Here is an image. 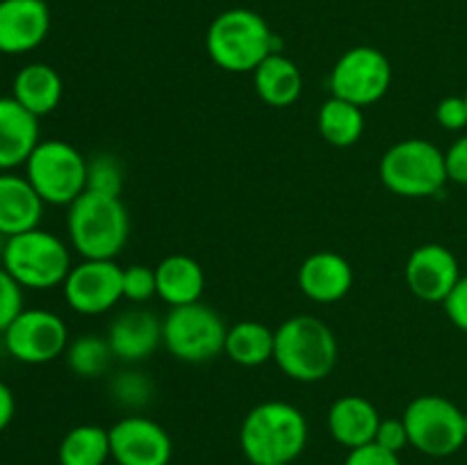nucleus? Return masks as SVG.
Wrapping results in <instances>:
<instances>
[{
    "label": "nucleus",
    "instance_id": "obj_1",
    "mask_svg": "<svg viewBox=\"0 0 467 465\" xmlns=\"http://www.w3.org/2000/svg\"><path fill=\"white\" fill-rule=\"evenodd\" d=\"M240 445L254 465H290L308 445L306 415L287 401H263L246 413Z\"/></svg>",
    "mask_w": 467,
    "mask_h": 465
},
{
    "label": "nucleus",
    "instance_id": "obj_2",
    "mask_svg": "<svg viewBox=\"0 0 467 465\" xmlns=\"http://www.w3.org/2000/svg\"><path fill=\"white\" fill-rule=\"evenodd\" d=\"M67 231L82 258L114 260L130 235V217L121 196L87 190L68 205Z\"/></svg>",
    "mask_w": 467,
    "mask_h": 465
},
{
    "label": "nucleus",
    "instance_id": "obj_3",
    "mask_svg": "<svg viewBox=\"0 0 467 465\" xmlns=\"http://www.w3.org/2000/svg\"><path fill=\"white\" fill-rule=\"evenodd\" d=\"M274 333V363L287 378L317 383L333 372L337 363V340L319 317L295 315Z\"/></svg>",
    "mask_w": 467,
    "mask_h": 465
},
{
    "label": "nucleus",
    "instance_id": "obj_4",
    "mask_svg": "<svg viewBox=\"0 0 467 465\" xmlns=\"http://www.w3.org/2000/svg\"><path fill=\"white\" fill-rule=\"evenodd\" d=\"M274 32L254 9L235 7L219 14L208 27L205 48L210 59L228 73H254L274 48Z\"/></svg>",
    "mask_w": 467,
    "mask_h": 465
},
{
    "label": "nucleus",
    "instance_id": "obj_5",
    "mask_svg": "<svg viewBox=\"0 0 467 465\" xmlns=\"http://www.w3.org/2000/svg\"><path fill=\"white\" fill-rule=\"evenodd\" d=\"M3 267L27 290H50L67 281L71 251L57 235L41 228L5 240Z\"/></svg>",
    "mask_w": 467,
    "mask_h": 465
},
{
    "label": "nucleus",
    "instance_id": "obj_6",
    "mask_svg": "<svg viewBox=\"0 0 467 465\" xmlns=\"http://www.w3.org/2000/svg\"><path fill=\"white\" fill-rule=\"evenodd\" d=\"M379 176L392 194L406 199L438 194L450 181L445 153L427 140H404L390 146L379 164Z\"/></svg>",
    "mask_w": 467,
    "mask_h": 465
},
{
    "label": "nucleus",
    "instance_id": "obj_7",
    "mask_svg": "<svg viewBox=\"0 0 467 465\" xmlns=\"http://www.w3.org/2000/svg\"><path fill=\"white\" fill-rule=\"evenodd\" d=\"M228 326L222 315L210 305H173L162 319V345L173 358L182 363H210L223 354Z\"/></svg>",
    "mask_w": 467,
    "mask_h": 465
},
{
    "label": "nucleus",
    "instance_id": "obj_8",
    "mask_svg": "<svg viewBox=\"0 0 467 465\" xmlns=\"http://www.w3.org/2000/svg\"><path fill=\"white\" fill-rule=\"evenodd\" d=\"M26 178L44 203L71 205L87 191V158L64 140H41L26 162Z\"/></svg>",
    "mask_w": 467,
    "mask_h": 465
},
{
    "label": "nucleus",
    "instance_id": "obj_9",
    "mask_svg": "<svg viewBox=\"0 0 467 465\" xmlns=\"http://www.w3.org/2000/svg\"><path fill=\"white\" fill-rule=\"evenodd\" d=\"M467 413L451 399L441 395L415 397L406 406L404 419L409 429L410 447L422 451L424 456L445 459L456 454L467 442Z\"/></svg>",
    "mask_w": 467,
    "mask_h": 465
},
{
    "label": "nucleus",
    "instance_id": "obj_10",
    "mask_svg": "<svg viewBox=\"0 0 467 465\" xmlns=\"http://www.w3.org/2000/svg\"><path fill=\"white\" fill-rule=\"evenodd\" d=\"M392 82V67L381 50L372 46L349 48L333 67L328 87L331 96L368 108L388 94Z\"/></svg>",
    "mask_w": 467,
    "mask_h": 465
},
{
    "label": "nucleus",
    "instance_id": "obj_11",
    "mask_svg": "<svg viewBox=\"0 0 467 465\" xmlns=\"http://www.w3.org/2000/svg\"><path fill=\"white\" fill-rule=\"evenodd\" d=\"M3 337L9 356L26 365H44L59 358L71 342L64 319L44 308H23Z\"/></svg>",
    "mask_w": 467,
    "mask_h": 465
},
{
    "label": "nucleus",
    "instance_id": "obj_12",
    "mask_svg": "<svg viewBox=\"0 0 467 465\" xmlns=\"http://www.w3.org/2000/svg\"><path fill=\"white\" fill-rule=\"evenodd\" d=\"M64 299L80 315H103L123 299V267L114 260L85 258L62 283Z\"/></svg>",
    "mask_w": 467,
    "mask_h": 465
},
{
    "label": "nucleus",
    "instance_id": "obj_13",
    "mask_svg": "<svg viewBox=\"0 0 467 465\" xmlns=\"http://www.w3.org/2000/svg\"><path fill=\"white\" fill-rule=\"evenodd\" d=\"M109 451L117 465H169L173 445L162 424L128 415L109 427Z\"/></svg>",
    "mask_w": 467,
    "mask_h": 465
},
{
    "label": "nucleus",
    "instance_id": "obj_14",
    "mask_svg": "<svg viewBox=\"0 0 467 465\" xmlns=\"http://www.w3.org/2000/svg\"><path fill=\"white\" fill-rule=\"evenodd\" d=\"M461 276L463 274L454 251L436 242L413 249L406 260V285L427 304H442Z\"/></svg>",
    "mask_w": 467,
    "mask_h": 465
},
{
    "label": "nucleus",
    "instance_id": "obj_15",
    "mask_svg": "<svg viewBox=\"0 0 467 465\" xmlns=\"http://www.w3.org/2000/svg\"><path fill=\"white\" fill-rule=\"evenodd\" d=\"M50 9L44 0H0V53L23 55L44 44Z\"/></svg>",
    "mask_w": 467,
    "mask_h": 465
},
{
    "label": "nucleus",
    "instance_id": "obj_16",
    "mask_svg": "<svg viewBox=\"0 0 467 465\" xmlns=\"http://www.w3.org/2000/svg\"><path fill=\"white\" fill-rule=\"evenodd\" d=\"M299 290L317 304H336L354 285V269L345 255L336 251H315L301 263Z\"/></svg>",
    "mask_w": 467,
    "mask_h": 465
},
{
    "label": "nucleus",
    "instance_id": "obj_17",
    "mask_svg": "<svg viewBox=\"0 0 467 465\" xmlns=\"http://www.w3.org/2000/svg\"><path fill=\"white\" fill-rule=\"evenodd\" d=\"M39 141V117L14 96H0V171L26 167Z\"/></svg>",
    "mask_w": 467,
    "mask_h": 465
},
{
    "label": "nucleus",
    "instance_id": "obj_18",
    "mask_svg": "<svg viewBox=\"0 0 467 465\" xmlns=\"http://www.w3.org/2000/svg\"><path fill=\"white\" fill-rule=\"evenodd\" d=\"M114 358L137 363L162 345V319L150 310H126L112 322L108 333Z\"/></svg>",
    "mask_w": 467,
    "mask_h": 465
},
{
    "label": "nucleus",
    "instance_id": "obj_19",
    "mask_svg": "<svg viewBox=\"0 0 467 465\" xmlns=\"http://www.w3.org/2000/svg\"><path fill=\"white\" fill-rule=\"evenodd\" d=\"M44 205L26 176L0 171V235L5 240L39 228Z\"/></svg>",
    "mask_w": 467,
    "mask_h": 465
},
{
    "label": "nucleus",
    "instance_id": "obj_20",
    "mask_svg": "<svg viewBox=\"0 0 467 465\" xmlns=\"http://www.w3.org/2000/svg\"><path fill=\"white\" fill-rule=\"evenodd\" d=\"M381 419L383 418L379 415L377 406L358 395H347L336 399L327 415L333 440L347 450H356V447L374 442Z\"/></svg>",
    "mask_w": 467,
    "mask_h": 465
},
{
    "label": "nucleus",
    "instance_id": "obj_21",
    "mask_svg": "<svg viewBox=\"0 0 467 465\" xmlns=\"http://www.w3.org/2000/svg\"><path fill=\"white\" fill-rule=\"evenodd\" d=\"M155 278H158V296L171 308L194 304V301H201V294H203V267L190 255L173 253L160 260L155 267Z\"/></svg>",
    "mask_w": 467,
    "mask_h": 465
},
{
    "label": "nucleus",
    "instance_id": "obj_22",
    "mask_svg": "<svg viewBox=\"0 0 467 465\" xmlns=\"http://www.w3.org/2000/svg\"><path fill=\"white\" fill-rule=\"evenodd\" d=\"M64 85L59 73L50 64L32 62L16 73L12 96L35 117H46L59 105Z\"/></svg>",
    "mask_w": 467,
    "mask_h": 465
},
{
    "label": "nucleus",
    "instance_id": "obj_23",
    "mask_svg": "<svg viewBox=\"0 0 467 465\" xmlns=\"http://www.w3.org/2000/svg\"><path fill=\"white\" fill-rule=\"evenodd\" d=\"M254 87L260 100L272 108H290L299 100L304 78L299 67L281 53H272L254 71Z\"/></svg>",
    "mask_w": 467,
    "mask_h": 465
},
{
    "label": "nucleus",
    "instance_id": "obj_24",
    "mask_svg": "<svg viewBox=\"0 0 467 465\" xmlns=\"http://www.w3.org/2000/svg\"><path fill=\"white\" fill-rule=\"evenodd\" d=\"M274 342L276 333L267 324L244 319L228 328L223 354L242 367H260L274 360Z\"/></svg>",
    "mask_w": 467,
    "mask_h": 465
},
{
    "label": "nucleus",
    "instance_id": "obj_25",
    "mask_svg": "<svg viewBox=\"0 0 467 465\" xmlns=\"http://www.w3.org/2000/svg\"><path fill=\"white\" fill-rule=\"evenodd\" d=\"M317 128L324 141L337 146V149H349V146H354L363 137V108L349 103V100L337 98V96H331L319 108Z\"/></svg>",
    "mask_w": 467,
    "mask_h": 465
},
{
    "label": "nucleus",
    "instance_id": "obj_26",
    "mask_svg": "<svg viewBox=\"0 0 467 465\" xmlns=\"http://www.w3.org/2000/svg\"><path fill=\"white\" fill-rule=\"evenodd\" d=\"M57 459L59 465H105L112 459L109 429L99 424H78L59 442Z\"/></svg>",
    "mask_w": 467,
    "mask_h": 465
},
{
    "label": "nucleus",
    "instance_id": "obj_27",
    "mask_svg": "<svg viewBox=\"0 0 467 465\" xmlns=\"http://www.w3.org/2000/svg\"><path fill=\"white\" fill-rule=\"evenodd\" d=\"M68 369L80 378H99L109 369L114 351L103 336H80L68 342L64 351Z\"/></svg>",
    "mask_w": 467,
    "mask_h": 465
},
{
    "label": "nucleus",
    "instance_id": "obj_28",
    "mask_svg": "<svg viewBox=\"0 0 467 465\" xmlns=\"http://www.w3.org/2000/svg\"><path fill=\"white\" fill-rule=\"evenodd\" d=\"M87 190L108 196H121L123 167L117 155L99 153L87 160Z\"/></svg>",
    "mask_w": 467,
    "mask_h": 465
},
{
    "label": "nucleus",
    "instance_id": "obj_29",
    "mask_svg": "<svg viewBox=\"0 0 467 465\" xmlns=\"http://www.w3.org/2000/svg\"><path fill=\"white\" fill-rule=\"evenodd\" d=\"M155 294H158L155 267H149V264H128V267H123V299L132 301V304H141V301H149Z\"/></svg>",
    "mask_w": 467,
    "mask_h": 465
},
{
    "label": "nucleus",
    "instance_id": "obj_30",
    "mask_svg": "<svg viewBox=\"0 0 467 465\" xmlns=\"http://www.w3.org/2000/svg\"><path fill=\"white\" fill-rule=\"evenodd\" d=\"M23 310V287L14 281L12 274L0 264V333L7 331L9 324Z\"/></svg>",
    "mask_w": 467,
    "mask_h": 465
},
{
    "label": "nucleus",
    "instance_id": "obj_31",
    "mask_svg": "<svg viewBox=\"0 0 467 465\" xmlns=\"http://www.w3.org/2000/svg\"><path fill=\"white\" fill-rule=\"evenodd\" d=\"M112 392H114V397L121 401V404L141 406L149 401L150 383L144 374H137V372L119 374L117 381H114V386H112Z\"/></svg>",
    "mask_w": 467,
    "mask_h": 465
},
{
    "label": "nucleus",
    "instance_id": "obj_32",
    "mask_svg": "<svg viewBox=\"0 0 467 465\" xmlns=\"http://www.w3.org/2000/svg\"><path fill=\"white\" fill-rule=\"evenodd\" d=\"M374 442L381 445L383 450L392 451V454H400L401 450L410 445L409 440V429H406L404 419L401 418H386L381 419L377 429V436H374Z\"/></svg>",
    "mask_w": 467,
    "mask_h": 465
},
{
    "label": "nucleus",
    "instance_id": "obj_33",
    "mask_svg": "<svg viewBox=\"0 0 467 465\" xmlns=\"http://www.w3.org/2000/svg\"><path fill=\"white\" fill-rule=\"evenodd\" d=\"M436 119L445 130L461 132L467 128V100L465 96H447L438 103Z\"/></svg>",
    "mask_w": 467,
    "mask_h": 465
},
{
    "label": "nucleus",
    "instance_id": "obj_34",
    "mask_svg": "<svg viewBox=\"0 0 467 465\" xmlns=\"http://www.w3.org/2000/svg\"><path fill=\"white\" fill-rule=\"evenodd\" d=\"M345 465H401V460L400 454H392L377 442H369V445L349 450Z\"/></svg>",
    "mask_w": 467,
    "mask_h": 465
},
{
    "label": "nucleus",
    "instance_id": "obj_35",
    "mask_svg": "<svg viewBox=\"0 0 467 465\" xmlns=\"http://www.w3.org/2000/svg\"><path fill=\"white\" fill-rule=\"evenodd\" d=\"M442 308H445L450 322L454 324L459 331L467 333V274L459 278V283H456L454 290L450 292V296L442 301Z\"/></svg>",
    "mask_w": 467,
    "mask_h": 465
},
{
    "label": "nucleus",
    "instance_id": "obj_36",
    "mask_svg": "<svg viewBox=\"0 0 467 465\" xmlns=\"http://www.w3.org/2000/svg\"><path fill=\"white\" fill-rule=\"evenodd\" d=\"M445 164L450 181L459 182V185H467V135L459 137V140L447 149Z\"/></svg>",
    "mask_w": 467,
    "mask_h": 465
},
{
    "label": "nucleus",
    "instance_id": "obj_37",
    "mask_svg": "<svg viewBox=\"0 0 467 465\" xmlns=\"http://www.w3.org/2000/svg\"><path fill=\"white\" fill-rule=\"evenodd\" d=\"M14 413H16V399L7 383L0 381V433L12 424Z\"/></svg>",
    "mask_w": 467,
    "mask_h": 465
},
{
    "label": "nucleus",
    "instance_id": "obj_38",
    "mask_svg": "<svg viewBox=\"0 0 467 465\" xmlns=\"http://www.w3.org/2000/svg\"><path fill=\"white\" fill-rule=\"evenodd\" d=\"M272 465H285V463H272Z\"/></svg>",
    "mask_w": 467,
    "mask_h": 465
},
{
    "label": "nucleus",
    "instance_id": "obj_39",
    "mask_svg": "<svg viewBox=\"0 0 467 465\" xmlns=\"http://www.w3.org/2000/svg\"><path fill=\"white\" fill-rule=\"evenodd\" d=\"M463 96H465V100H467V91H465V94H463Z\"/></svg>",
    "mask_w": 467,
    "mask_h": 465
},
{
    "label": "nucleus",
    "instance_id": "obj_40",
    "mask_svg": "<svg viewBox=\"0 0 467 465\" xmlns=\"http://www.w3.org/2000/svg\"><path fill=\"white\" fill-rule=\"evenodd\" d=\"M465 427H467V418H465Z\"/></svg>",
    "mask_w": 467,
    "mask_h": 465
}]
</instances>
